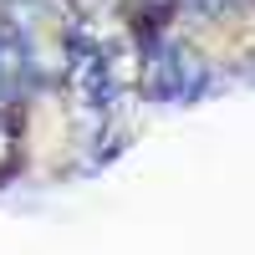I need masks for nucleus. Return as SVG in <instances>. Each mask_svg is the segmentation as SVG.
I'll return each instance as SVG.
<instances>
[{"mask_svg": "<svg viewBox=\"0 0 255 255\" xmlns=\"http://www.w3.org/2000/svg\"><path fill=\"white\" fill-rule=\"evenodd\" d=\"M72 82H77V92L87 97V108H108L113 102V82H108V61H102L97 51L82 46L77 61H72Z\"/></svg>", "mask_w": 255, "mask_h": 255, "instance_id": "nucleus-1", "label": "nucleus"}, {"mask_svg": "<svg viewBox=\"0 0 255 255\" xmlns=\"http://www.w3.org/2000/svg\"><path fill=\"white\" fill-rule=\"evenodd\" d=\"M168 5H174V0H148V10H153V15H163Z\"/></svg>", "mask_w": 255, "mask_h": 255, "instance_id": "nucleus-2", "label": "nucleus"}]
</instances>
